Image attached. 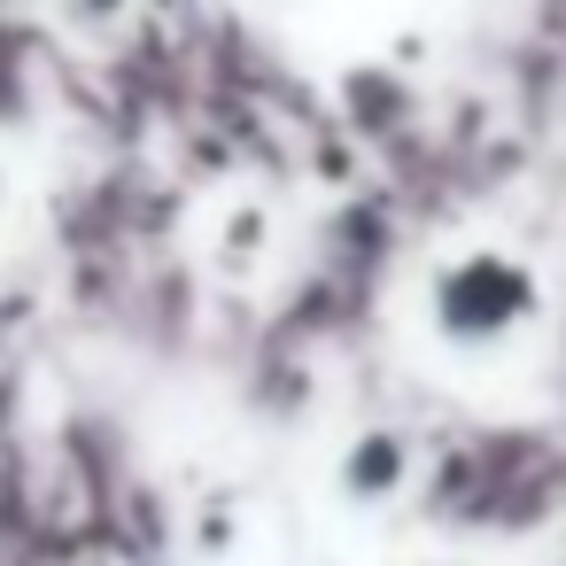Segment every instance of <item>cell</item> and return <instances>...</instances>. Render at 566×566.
Here are the masks:
<instances>
[{
	"instance_id": "6da1fadb",
	"label": "cell",
	"mask_w": 566,
	"mask_h": 566,
	"mask_svg": "<svg viewBox=\"0 0 566 566\" xmlns=\"http://www.w3.org/2000/svg\"><path fill=\"white\" fill-rule=\"evenodd\" d=\"M427 349L458 373H504L543 342V287L527 280V264L465 249L442 256L427 272V303H419Z\"/></svg>"
}]
</instances>
